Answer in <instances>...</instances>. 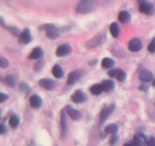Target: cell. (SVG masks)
<instances>
[{
    "mask_svg": "<svg viewBox=\"0 0 155 146\" xmlns=\"http://www.w3.org/2000/svg\"><path fill=\"white\" fill-rule=\"evenodd\" d=\"M139 11L142 13L148 15H151L154 14L155 8L154 5L150 2H147L145 0H140L139 3Z\"/></svg>",
    "mask_w": 155,
    "mask_h": 146,
    "instance_id": "obj_3",
    "label": "cell"
},
{
    "mask_svg": "<svg viewBox=\"0 0 155 146\" xmlns=\"http://www.w3.org/2000/svg\"><path fill=\"white\" fill-rule=\"evenodd\" d=\"M147 144H148V146H155V138L152 137V138H150L147 142Z\"/></svg>",
    "mask_w": 155,
    "mask_h": 146,
    "instance_id": "obj_33",
    "label": "cell"
},
{
    "mask_svg": "<svg viewBox=\"0 0 155 146\" xmlns=\"http://www.w3.org/2000/svg\"><path fill=\"white\" fill-rule=\"evenodd\" d=\"M148 50L150 53H155V36L152 39L151 42L148 46Z\"/></svg>",
    "mask_w": 155,
    "mask_h": 146,
    "instance_id": "obj_31",
    "label": "cell"
},
{
    "mask_svg": "<svg viewBox=\"0 0 155 146\" xmlns=\"http://www.w3.org/2000/svg\"><path fill=\"white\" fill-rule=\"evenodd\" d=\"M152 85L155 88V78L154 79V80H153V82H152Z\"/></svg>",
    "mask_w": 155,
    "mask_h": 146,
    "instance_id": "obj_38",
    "label": "cell"
},
{
    "mask_svg": "<svg viewBox=\"0 0 155 146\" xmlns=\"http://www.w3.org/2000/svg\"><path fill=\"white\" fill-rule=\"evenodd\" d=\"M114 65V61L110 58H104L101 61V65L105 68H111Z\"/></svg>",
    "mask_w": 155,
    "mask_h": 146,
    "instance_id": "obj_25",
    "label": "cell"
},
{
    "mask_svg": "<svg viewBox=\"0 0 155 146\" xmlns=\"http://www.w3.org/2000/svg\"><path fill=\"white\" fill-rule=\"evenodd\" d=\"M5 27V28L7 29L9 32H11L12 34L15 35V36H18V35L19 34V33H20L19 29H18L17 27Z\"/></svg>",
    "mask_w": 155,
    "mask_h": 146,
    "instance_id": "obj_30",
    "label": "cell"
},
{
    "mask_svg": "<svg viewBox=\"0 0 155 146\" xmlns=\"http://www.w3.org/2000/svg\"><path fill=\"white\" fill-rule=\"evenodd\" d=\"M90 91L94 95H99L100 94H101L104 91L102 86H101V84H95V85H93L91 87Z\"/></svg>",
    "mask_w": 155,
    "mask_h": 146,
    "instance_id": "obj_22",
    "label": "cell"
},
{
    "mask_svg": "<svg viewBox=\"0 0 155 146\" xmlns=\"http://www.w3.org/2000/svg\"><path fill=\"white\" fill-rule=\"evenodd\" d=\"M108 75L111 78H116L119 82H124L127 78V73L120 68L110 70L108 72Z\"/></svg>",
    "mask_w": 155,
    "mask_h": 146,
    "instance_id": "obj_5",
    "label": "cell"
},
{
    "mask_svg": "<svg viewBox=\"0 0 155 146\" xmlns=\"http://www.w3.org/2000/svg\"><path fill=\"white\" fill-rule=\"evenodd\" d=\"M139 78L143 82H149L153 79V74L148 70L142 69L139 71Z\"/></svg>",
    "mask_w": 155,
    "mask_h": 146,
    "instance_id": "obj_16",
    "label": "cell"
},
{
    "mask_svg": "<svg viewBox=\"0 0 155 146\" xmlns=\"http://www.w3.org/2000/svg\"><path fill=\"white\" fill-rule=\"evenodd\" d=\"M154 105H155V103H154Z\"/></svg>",
    "mask_w": 155,
    "mask_h": 146,
    "instance_id": "obj_39",
    "label": "cell"
},
{
    "mask_svg": "<svg viewBox=\"0 0 155 146\" xmlns=\"http://www.w3.org/2000/svg\"><path fill=\"white\" fill-rule=\"evenodd\" d=\"M20 90H21L22 92H29V91H30V87H29V85H27V83H24V82H21V84H20Z\"/></svg>",
    "mask_w": 155,
    "mask_h": 146,
    "instance_id": "obj_29",
    "label": "cell"
},
{
    "mask_svg": "<svg viewBox=\"0 0 155 146\" xmlns=\"http://www.w3.org/2000/svg\"><path fill=\"white\" fill-rule=\"evenodd\" d=\"M6 132H7L6 126L3 124L0 125V133H1V135H3V134L5 133Z\"/></svg>",
    "mask_w": 155,
    "mask_h": 146,
    "instance_id": "obj_35",
    "label": "cell"
},
{
    "mask_svg": "<svg viewBox=\"0 0 155 146\" xmlns=\"http://www.w3.org/2000/svg\"><path fill=\"white\" fill-rule=\"evenodd\" d=\"M104 36H100V35L94 36L92 39L89 40L86 43V47L88 49H92V48H94V47H97V46L101 44V43L104 41Z\"/></svg>",
    "mask_w": 155,
    "mask_h": 146,
    "instance_id": "obj_9",
    "label": "cell"
},
{
    "mask_svg": "<svg viewBox=\"0 0 155 146\" xmlns=\"http://www.w3.org/2000/svg\"><path fill=\"white\" fill-rule=\"evenodd\" d=\"M114 109L115 105L114 104V103L109 105L107 107L104 108V109L101 110V114H100V124H104V122H105L106 120H107V119L110 116V115L114 112Z\"/></svg>",
    "mask_w": 155,
    "mask_h": 146,
    "instance_id": "obj_4",
    "label": "cell"
},
{
    "mask_svg": "<svg viewBox=\"0 0 155 146\" xmlns=\"http://www.w3.org/2000/svg\"><path fill=\"white\" fill-rule=\"evenodd\" d=\"M39 84L42 88L47 90V91H51V90L54 89L56 86V82L48 78L41 79L39 82Z\"/></svg>",
    "mask_w": 155,
    "mask_h": 146,
    "instance_id": "obj_7",
    "label": "cell"
},
{
    "mask_svg": "<svg viewBox=\"0 0 155 146\" xmlns=\"http://www.w3.org/2000/svg\"><path fill=\"white\" fill-rule=\"evenodd\" d=\"M82 77V74L78 71H72L69 74L68 78V85H73L75 82H77V81H79L80 79V78Z\"/></svg>",
    "mask_w": 155,
    "mask_h": 146,
    "instance_id": "obj_17",
    "label": "cell"
},
{
    "mask_svg": "<svg viewBox=\"0 0 155 146\" xmlns=\"http://www.w3.org/2000/svg\"><path fill=\"white\" fill-rule=\"evenodd\" d=\"M67 129H68V123H67V118L65 115L64 109L61 113V137L64 138L67 134Z\"/></svg>",
    "mask_w": 155,
    "mask_h": 146,
    "instance_id": "obj_12",
    "label": "cell"
},
{
    "mask_svg": "<svg viewBox=\"0 0 155 146\" xmlns=\"http://www.w3.org/2000/svg\"><path fill=\"white\" fill-rule=\"evenodd\" d=\"M142 48V42L139 38H133L130 41L128 49L131 52H139Z\"/></svg>",
    "mask_w": 155,
    "mask_h": 146,
    "instance_id": "obj_6",
    "label": "cell"
},
{
    "mask_svg": "<svg viewBox=\"0 0 155 146\" xmlns=\"http://www.w3.org/2000/svg\"><path fill=\"white\" fill-rule=\"evenodd\" d=\"M118 131V126L114 123L109 124L104 129V132L107 134H116Z\"/></svg>",
    "mask_w": 155,
    "mask_h": 146,
    "instance_id": "obj_24",
    "label": "cell"
},
{
    "mask_svg": "<svg viewBox=\"0 0 155 146\" xmlns=\"http://www.w3.org/2000/svg\"><path fill=\"white\" fill-rule=\"evenodd\" d=\"M97 0H80L76 8V12L79 14H88L95 9Z\"/></svg>",
    "mask_w": 155,
    "mask_h": 146,
    "instance_id": "obj_1",
    "label": "cell"
},
{
    "mask_svg": "<svg viewBox=\"0 0 155 146\" xmlns=\"http://www.w3.org/2000/svg\"><path fill=\"white\" fill-rule=\"evenodd\" d=\"M18 40H19V42L21 43H29L32 40L30 30H29L28 28H26L25 30L18 36Z\"/></svg>",
    "mask_w": 155,
    "mask_h": 146,
    "instance_id": "obj_11",
    "label": "cell"
},
{
    "mask_svg": "<svg viewBox=\"0 0 155 146\" xmlns=\"http://www.w3.org/2000/svg\"><path fill=\"white\" fill-rule=\"evenodd\" d=\"M110 33H111L112 36H113L114 37H117L120 33L119 26H118L117 23L113 22L111 24H110Z\"/></svg>",
    "mask_w": 155,
    "mask_h": 146,
    "instance_id": "obj_23",
    "label": "cell"
},
{
    "mask_svg": "<svg viewBox=\"0 0 155 146\" xmlns=\"http://www.w3.org/2000/svg\"><path fill=\"white\" fill-rule=\"evenodd\" d=\"M43 56V51L40 47H36L33 49L32 53L29 56V59H38Z\"/></svg>",
    "mask_w": 155,
    "mask_h": 146,
    "instance_id": "obj_20",
    "label": "cell"
},
{
    "mask_svg": "<svg viewBox=\"0 0 155 146\" xmlns=\"http://www.w3.org/2000/svg\"><path fill=\"white\" fill-rule=\"evenodd\" d=\"M9 63H8V61L7 59L4 57H1L0 58V66L2 67V68H7L8 66Z\"/></svg>",
    "mask_w": 155,
    "mask_h": 146,
    "instance_id": "obj_32",
    "label": "cell"
},
{
    "mask_svg": "<svg viewBox=\"0 0 155 146\" xmlns=\"http://www.w3.org/2000/svg\"><path fill=\"white\" fill-rule=\"evenodd\" d=\"M8 99V95L3 94V93H0V103H3L5 100Z\"/></svg>",
    "mask_w": 155,
    "mask_h": 146,
    "instance_id": "obj_34",
    "label": "cell"
},
{
    "mask_svg": "<svg viewBox=\"0 0 155 146\" xmlns=\"http://www.w3.org/2000/svg\"><path fill=\"white\" fill-rule=\"evenodd\" d=\"M39 29L42 30H45L46 33V36L48 39L54 40L58 38L60 35V31L58 29L52 24H45L40 26Z\"/></svg>",
    "mask_w": 155,
    "mask_h": 146,
    "instance_id": "obj_2",
    "label": "cell"
},
{
    "mask_svg": "<svg viewBox=\"0 0 155 146\" xmlns=\"http://www.w3.org/2000/svg\"><path fill=\"white\" fill-rule=\"evenodd\" d=\"M5 81L6 85H8L11 88H15V85H16V81H15V78L12 75H11L6 76Z\"/></svg>",
    "mask_w": 155,
    "mask_h": 146,
    "instance_id": "obj_27",
    "label": "cell"
},
{
    "mask_svg": "<svg viewBox=\"0 0 155 146\" xmlns=\"http://www.w3.org/2000/svg\"><path fill=\"white\" fill-rule=\"evenodd\" d=\"M124 146H134V145H133V143L131 142V143H126Z\"/></svg>",
    "mask_w": 155,
    "mask_h": 146,
    "instance_id": "obj_37",
    "label": "cell"
},
{
    "mask_svg": "<svg viewBox=\"0 0 155 146\" xmlns=\"http://www.w3.org/2000/svg\"><path fill=\"white\" fill-rule=\"evenodd\" d=\"M140 89L141 90H143L144 91H146L148 89V86H145V85H142V86L140 87Z\"/></svg>",
    "mask_w": 155,
    "mask_h": 146,
    "instance_id": "obj_36",
    "label": "cell"
},
{
    "mask_svg": "<svg viewBox=\"0 0 155 146\" xmlns=\"http://www.w3.org/2000/svg\"><path fill=\"white\" fill-rule=\"evenodd\" d=\"M71 100L77 103H81L86 101L87 100L86 95L82 91H77L72 96H71Z\"/></svg>",
    "mask_w": 155,
    "mask_h": 146,
    "instance_id": "obj_10",
    "label": "cell"
},
{
    "mask_svg": "<svg viewBox=\"0 0 155 146\" xmlns=\"http://www.w3.org/2000/svg\"><path fill=\"white\" fill-rule=\"evenodd\" d=\"M146 137L143 134H139L136 135L134 139L133 140V144L134 146H145V144H147Z\"/></svg>",
    "mask_w": 155,
    "mask_h": 146,
    "instance_id": "obj_15",
    "label": "cell"
},
{
    "mask_svg": "<svg viewBox=\"0 0 155 146\" xmlns=\"http://www.w3.org/2000/svg\"><path fill=\"white\" fill-rule=\"evenodd\" d=\"M118 19H119L120 22L126 24V23H128L130 21L131 15L127 11H121L118 15Z\"/></svg>",
    "mask_w": 155,
    "mask_h": 146,
    "instance_id": "obj_18",
    "label": "cell"
},
{
    "mask_svg": "<svg viewBox=\"0 0 155 146\" xmlns=\"http://www.w3.org/2000/svg\"><path fill=\"white\" fill-rule=\"evenodd\" d=\"M20 123V119L17 115H12L9 119V125L12 128L18 127Z\"/></svg>",
    "mask_w": 155,
    "mask_h": 146,
    "instance_id": "obj_26",
    "label": "cell"
},
{
    "mask_svg": "<svg viewBox=\"0 0 155 146\" xmlns=\"http://www.w3.org/2000/svg\"><path fill=\"white\" fill-rule=\"evenodd\" d=\"M118 140H119V136H118L117 134H113V135L110 137V140H109V144L111 146L115 145L117 143Z\"/></svg>",
    "mask_w": 155,
    "mask_h": 146,
    "instance_id": "obj_28",
    "label": "cell"
},
{
    "mask_svg": "<svg viewBox=\"0 0 155 146\" xmlns=\"http://www.w3.org/2000/svg\"><path fill=\"white\" fill-rule=\"evenodd\" d=\"M66 112L68 114V116H70L71 119L74 120H79L81 119L82 117V113L77 109H74L72 106H67L66 107Z\"/></svg>",
    "mask_w": 155,
    "mask_h": 146,
    "instance_id": "obj_13",
    "label": "cell"
},
{
    "mask_svg": "<svg viewBox=\"0 0 155 146\" xmlns=\"http://www.w3.org/2000/svg\"><path fill=\"white\" fill-rule=\"evenodd\" d=\"M52 74L57 78H61L64 76V72L61 67L58 65H54L52 68Z\"/></svg>",
    "mask_w": 155,
    "mask_h": 146,
    "instance_id": "obj_21",
    "label": "cell"
},
{
    "mask_svg": "<svg viewBox=\"0 0 155 146\" xmlns=\"http://www.w3.org/2000/svg\"><path fill=\"white\" fill-rule=\"evenodd\" d=\"M29 102H30V104L32 107L36 108V109L41 107V106H42V101L41 97H39V96L36 95V94L32 95L31 97H30Z\"/></svg>",
    "mask_w": 155,
    "mask_h": 146,
    "instance_id": "obj_14",
    "label": "cell"
},
{
    "mask_svg": "<svg viewBox=\"0 0 155 146\" xmlns=\"http://www.w3.org/2000/svg\"><path fill=\"white\" fill-rule=\"evenodd\" d=\"M101 86H102L103 91L109 92V91H111L114 89L115 84L112 80H104L101 83Z\"/></svg>",
    "mask_w": 155,
    "mask_h": 146,
    "instance_id": "obj_19",
    "label": "cell"
},
{
    "mask_svg": "<svg viewBox=\"0 0 155 146\" xmlns=\"http://www.w3.org/2000/svg\"><path fill=\"white\" fill-rule=\"evenodd\" d=\"M71 51H72V48H71V46L68 45V44H64V45L58 47L57 50H56V55L58 57H64V56L69 55L71 53Z\"/></svg>",
    "mask_w": 155,
    "mask_h": 146,
    "instance_id": "obj_8",
    "label": "cell"
}]
</instances>
